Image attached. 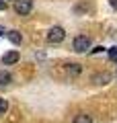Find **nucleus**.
<instances>
[{"label":"nucleus","instance_id":"nucleus-1","mask_svg":"<svg viewBox=\"0 0 117 123\" xmlns=\"http://www.w3.org/2000/svg\"><path fill=\"white\" fill-rule=\"evenodd\" d=\"M72 47H74V51L84 53L86 49L92 47V39L88 35H76V37H74V41H72Z\"/></svg>","mask_w":117,"mask_h":123},{"label":"nucleus","instance_id":"nucleus-2","mask_svg":"<svg viewBox=\"0 0 117 123\" xmlns=\"http://www.w3.org/2000/svg\"><path fill=\"white\" fill-rule=\"evenodd\" d=\"M64 39H66V31L62 29V27H52V29L47 31V41L49 43L58 45V43H62Z\"/></svg>","mask_w":117,"mask_h":123},{"label":"nucleus","instance_id":"nucleus-3","mask_svg":"<svg viewBox=\"0 0 117 123\" xmlns=\"http://www.w3.org/2000/svg\"><path fill=\"white\" fill-rule=\"evenodd\" d=\"M33 10V0H14V12L25 17Z\"/></svg>","mask_w":117,"mask_h":123},{"label":"nucleus","instance_id":"nucleus-4","mask_svg":"<svg viewBox=\"0 0 117 123\" xmlns=\"http://www.w3.org/2000/svg\"><path fill=\"white\" fill-rule=\"evenodd\" d=\"M19 51L17 49H13V51H6L4 55H2V64H4V66H13V64H17L19 62Z\"/></svg>","mask_w":117,"mask_h":123},{"label":"nucleus","instance_id":"nucleus-5","mask_svg":"<svg viewBox=\"0 0 117 123\" xmlns=\"http://www.w3.org/2000/svg\"><path fill=\"white\" fill-rule=\"evenodd\" d=\"M92 80H95L97 84H109L111 82V74H109V72H101V74H97Z\"/></svg>","mask_w":117,"mask_h":123},{"label":"nucleus","instance_id":"nucleus-6","mask_svg":"<svg viewBox=\"0 0 117 123\" xmlns=\"http://www.w3.org/2000/svg\"><path fill=\"white\" fill-rule=\"evenodd\" d=\"M13 82V76L8 74V72H4V70H0V88H6L8 84Z\"/></svg>","mask_w":117,"mask_h":123},{"label":"nucleus","instance_id":"nucleus-7","mask_svg":"<svg viewBox=\"0 0 117 123\" xmlns=\"http://www.w3.org/2000/svg\"><path fill=\"white\" fill-rule=\"evenodd\" d=\"M4 35L8 37V39L13 41L14 45H19V43H21V41H23V37H21V33H19V31H6Z\"/></svg>","mask_w":117,"mask_h":123},{"label":"nucleus","instance_id":"nucleus-8","mask_svg":"<svg viewBox=\"0 0 117 123\" xmlns=\"http://www.w3.org/2000/svg\"><path fill=\"white\" fill-rule=\"evenodd\" d=\"M74 123H92V117L86 113H78L76 117H74Z\"/></svg>","mask_w":117,"mask_h":123},{"label":"nucleus","instance_id":"nucleus-9","mask_svg":"<svg viewBox=\"0 0 117 123\" xmlns=\"http://www.w3.org/2000/svg\"><path fill=\"white\" fill-rule=\"evenodd\" d=\"M68 74H72V76L80 74V64H68Z\"/></svg>","mask_w":117,"mask_h":123},{"label":"nucleus","instance_id":"nucleus-10","mask_svg":"<svg viewBox=\"0 0 117 123\" xmlns=\"http://www.w3.org/2000/svg\"><path fill=\"white\" fill-rule=\"evenodd\" d=\"M6 111H8V103H6V98H2V97H0V117H2V115H4Z\"/></svg>","mask_w":117,"mask_h":123},{"label":"nucleus","instance_id":"nucleus-11","mask_svg":"<svg viewBox=\"0 0 117 123\" xmlns=\"http://www.w3.org/2000/svg\"><path fill=\"white\" fill-rule=\"evenodd\" d=\"M109 57H113V60L117 57V47H111V49H109Z\"/></svg>","mask_w":117,"mask_h":123},{"label":"nucleus","instance_id":"nucleus-12","mask_svg":"<svg viewBox=\"0 0 117 123\" xmlns=\"http://www.w3.org/2000/svg\"><path fill=\"white\" fill-rule=\"evenodd\" d=\"M0 10H6V2L4 0H0Z\"/></svg>","mask_w":117,"mask_h":123},{"label":"nucleus","instance_id":"nucleus-13","mask_svg":"<svg viewBox=\"0 0 117 123\" xmlns=\"http://www.w3.org/2000/svg\"><path fill=\"white\" fill-rule=\"evenodd\" d=\"M109 4H111L113 8H117V0H109Z\"/></svg>","mask_w":117,"mask_h":123},{"label":"nucleus","instance_id":"nucleus-14","mask_svg":"<svg viewBox=\"0 0 117 123\" xmlns=\"http://www.w3.org/2000/svg\"><path fill=\"white\" fill-rule=\"evenodd\" d=\"M6 31H4V27H0V35H4Z\"/></svg>","mask_w":117,"mask_h":123}]
</instances>
